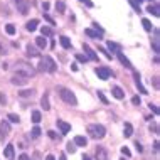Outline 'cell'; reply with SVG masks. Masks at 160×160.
I'll use <instances>...</instances> for the list:
<instances>
[{"instance_id":"cell-1","label":"cell","mask_w":160,"mask_h":160,"mask_svg":"<svg viewBox=\"0 0 160 160\" xmlns=\"http://www.w3.org/2000/svg\"><path fill=\"white\" fill-rule=\"evenodd\" d=\"M39 69H41V71H46V72H56L58 71V64H56V61L51 56H44V58H41Z\"/></svg>"},{"instance_id":"cell-2","label":"cell","mask_w":160,"mask_h":160,"mask_svg":"<svg viewBox=\"0 0 160 160\" xmlns=\"http://www.w3.org/2000/svg\"><path fill=\"white\" fill-rule=\"evenodd\" d=\"M58 91H59V96H61V99H62V101H66L68 105H71V106H76V105H78V99H76L74 93H72L71 89L59 88Z\"/></svg>"},{"instance_id":"cell-3","label":"cell","mask_w":160,"mask_h":160,"mask_svg":"<svg viewBox=\"0 0 160 160\" xmlns=\"http://www.w3.org/2000/svg\"><path fill=\"white\" fill-rule=\"evenodd\" d=\"M88 133L91 138H96V140H101L103 137L106 135V130L103 125H89L88 127Z\"/></svg>"},{"instance_id":"cell-4","label":"cell","mask_w":160,"mask_h":160,"mask_svg":"<svg viewBox=\"0 0 160 160\" xmlns=\"http://www.w3.org/2000/svg\"><path fill=\"white\" fill-rule=\"evenodd\" d=\"M15 66H17V68H15L17 72H22V74H25L27 78H31V76L36 74V69H34L31 64H27V62H24V61H19Z\"/></svg>"},{"instance_id":"cell-5","label":"cell","mask_w":160,"mask_h":160,"mask_svg":"<svg viewBox=\"0 0 160 160\" xmlns=\"http://www.w3.org/2000/svg\"><path fill=\"white\" fill-rule=\"evenodd\" d=\"M12 84H15V86H25L29 83V78L25 76V74H22V72H17L15 71V74L12 76Z\"/></svg>"},{"instance_id":"cell-6","label":"cell","mask_w":160,"mask_h":160,"mask_svg":"<svg viewBox=\"0 0 160 160\" xmlns=\"http://www.w3.org/2000/svg\"><path fill=\"white\" fill-rule=\"evenodd\" d=\"M8 135H10V125H8V122L3 120V122L0 123V138H2V140H5Z\"/></svg>"},{"instance_id":"cell-7","label":"cell","mask_w":160,"mask_h":160,"mask_svg":"<svg viewBox=\"0 0 160 160\" xmlns=\"http://www.w3.org/2000/svg\"><path fill=\"white\" fill-rule=\"evenodd\" d=\"M15 2V7H17V12H20L22 15H25L29 12V3L25 0H14Z\"/></svg>"},{"instance_id":"cell-8","label":"cell","mask_w":160,"mask_h":160,"mask_svg":"<svg viewBox=\"0 0 160 160\" xmlns=\"http://www.w3.org/2000/svg\"><path fill=\"white\" fill-rule=\"evenodd\" d=\"M96 74H98V78H99V79L106 81L108 78L111 76V71H110L108 68H103V66H101V68H96Z\"/></svg>"},{"instance_id":"cell-9","label":"cell","mask_w":160,"mask_h":160,"mask_svg":"<svg viewBox=\"0 0 160 160\" xmlns=\"http://www.w3.org/2000/svg\"><path fill=\"white\" fill-rule=\"evenodd\" d=\"M83 49H84V56L88 59H91V61H98V56H96V52L89 47L88 44H83Z\"/></svg>"},{"instance_id":"cell-10","label":"cell","mask_w":160,"mask_h":160,"mask_svg":"<svg viewBox=\"0 0 160 160\" xmlns=\"http://www.w3.org/2000/svg\"><path fill=\"white\" fill-rule=\"evenodd\" d=\"M96 160H110L105 147H98V148H96Z\"/></svg>"},{"instance_id":"cell-11","label":"cell","mask_w":160,"mask_h":160,"mask_svg":"<svg viewBox=\"0 0 160 160\" xmlns=\"http://www.w3.org/2000/svg\"><path fill=\"white\" fill-rule=\"evenodd\" d=\"M58 128L61 130L62 135H66V133L71 132V125H68L66 122H62V120H58Z\"/></svg>"},{"instance_id":"cell-12","label":"cell","mask_w":160,"mask_h":160,"mask_svg":"<svg viewBox=\"0 0 160 160\" xmlns=\"http://www.w3.org/2000/svg\"><path fill=\"white\" fill-rule=\"evenodd\" d=\"M133 76H135V84H137V88L140 89V93H142V94H147V89L143 88V84H142L140 74H138V72H133Z\"/></svg>"},{"instance_id":"cell-13","label":"cell","mask_w":160,"mask_h":160,"mask_svg":"<svg viewBox=\"0 0 160 160\" xmlns=\"http://www.w3.org/2000/svg\"><path fill=\"white\" fill-rule=\"evenodd\" d=\"M116 56H118V59H120V62H122V64H123V66H125V68H127V69H132V62H130V61H128V59H127V58H125V54L122 52V51H120V52H116Z\"/></svg>"},{"instance_id":"cell-14","label":"cell","mask_w":160,"mask_h":160,"mask_svg":"<svg viewBox=\"0 0 160 160\" xmlns=\"http://www.w3.org/2000/svg\"><path fill=\"white\" fill-rule=\"evenodd\" d=\"M27 56H31V58H39L41 56V52H39V49L36 46H31L29 44L27 46Z\"/></svg>"},{"instance_id":"cell-15","label":"cell","mask_w":160,"mask_h":160,"mask_svg":"<svg viewBox=\"0 0 160 160\" xmlns=\"http://www.w3.org/2000/svg\"><path fill=\"white\" fill-rule=\"evenodd\" d=\"M111 93H113V96H115L116 99H123V98H125V93H123V89L120 88V86H115V88L111 89Z\"/></svg>"},{"instance_id":"cell-16","label":"cell","mask_w":160,"mask_h":160,"mask_svg":"<svg viewBox=\"0 0 160 160\" xmlns=\"http://www.w3.org/2000/svg\"><path fill=\"white\" fill-rule=\"evenodd\" d=\"M74 145H79V147H86V145H88V138H86V137H81V135L74 137Z\"/></svg>"},{"instance_id":"cell-17","label":"cell","mask_w":160,"mask_h":160,"mask_svg":"<svg viewBox=\"0 0 160 160\" xmlns=\"http://www.w3.org/2000/svg\"><path fill=\"white\" fill-rule=\"evenodd\" d=\"M37 25H39V20H37V19H32V20H29V22H27V25H25V27H27L29 32H34V31L37 29Z\"/></svg>"},{"instance_id":"cell-18","label":"cell","mask_w":160,"mask_h":160,"mask_svg":"<svg viewBox=\"0 0 160 160\" xmlns=\"http://www.w3.org/2000/svg\"><path fill=\"white\" fill-rule=\"evenodd\" d=\"M41 105H42V108H44L46 111L51 108V105H49V94H47V93H44V96L41 98Z\"/></svg>"},{"instance_id":"cell-19","label":"cell","mask_w":160,"mask_h":160,"mask_svg":"<svg viewBox=\"0 0 160 160\" xmlns=\"http://www.w3.org/2000/svg\"><path fill=\"white\" fill-rule=\"evenodd\" d=\"M152 47L155 52H160V47H158V29H155V39L152 41Z\"/></svg>"},{"instance_id":"cell-20","label":"cell","mask_w":160,"mask_h":160,"mask_svg":"<svg viewBox=\"0 0 160 160\" xmlns=\"http://www.w3.org/2000/svg\"><path fill=\"white\" fill-rule=\"evenodd\" d=\"M123 135L127 137V138L133 135V127H132V123H125V128H123Z\"/></svg>"},{"instance_id":"cell-21","label":"cell","mask_w":160,"mask_h":160,"mask_svg":"<svg viewBox=\"0 0 160 160\" xmlns=\"http://www.w3.org/2000/svg\"><path fill=\"white\" fill-rule=\"evenodd\" d=\"M59 42H61V46L64 47V49H69V47H71V41H69V37H66V36L59 37Z\"/></svg>"},{"instance_id":"cell-22","label":"cell","mask_w":160,"mask_h":160,"mask_svg":"<svg viewBox=\"0 0 160 160\" xmlns=\"http://www.w3.org/2000/svg\"><path fill=\"white\" fill-rule=\"evenodd\" d=\"M3 155H5L7 158H12V157H14V145H7L5 150H3Z\"/></svg>"},{"instance_id":"cell-23","label":"cell","mask_w":160,"mask_h":160,"mask_svg":"<svg viewBox=\"0 0 160 160\" xmlns=\"http://www.w3.org/2000/svg\"><path fill=\"white\" fill-rule=\"evenodd\" d=\"M36 46L39 47V49H44V47L47 46V41L44 37H36Z\"/></svg>"},{"instance_id":"cell-24","label":"cell","mask_w":160,"mask_h":160,"mask_svg":"<svg viewBox=\"0 0 160 160\" xmlns=\"http://www.w3.org/2000/svg\"><path fill=\"white\" fill-rule=\"evenodd\" d=\"M20 98H32L34 96V89H22V91L19 93Z\"/></svg>"},{"instance_id":"cell-25","label":"cell","mask_w":160,"mask_h":160,"mask_svg":"<svg viewBox=\"0 0 160 160\" xmlns=\"http://www.w3.org/2000/svg\"><path fill=\"white\" fill-rule=\"evenodd\" d=\"M142 25H143V29H145L147 32H152L153 25H152V22H150L148 19H143V20H142Z\"/></svg>"},{"instance_id":"cell-26","label":"cell","mask_w":160,"mask_h":160,"mask_svg":"<svg viewBox=\"0 0 160 160\" xmlns=\"http://www.w3.org/2000/svg\"><path fill=\"white\" fill-rule=\"evenodd\" d=\"M54 7H56V10H58V12H61V14H62V12H66V3L61 2V0H58Z\"/></svg>"},{"instance_id":"cell-27","label":"cell","mask_w":160,"mask_h":160,"mask_svg":"<svg viewBox=\"0 0 160 160\" xmlns=\"http://www.w3.org/2000/svg\"><path fill=\"white\" fill-rule=\"evenodd\" d=\"M108 49L110 51H113V52H120V51H122V47H120L118 44H115V42H108Z\"/></svg>"},{"instance_id":"cell-28","label":"cell","mask_w":160,"mask_h":160,"mask_svg":"<svg viewBox=\"0 0 160 160\" xmlns=\"http://www.w3.org/2000/svg\"><path fill=\"white\" fill-rule=\"evenodd\" d=\"M86 34H88L89 37H94V39H101V34H98L96 31H93V29H86L84 31Z\"/></svg>"},{"instance_id":"cell-29","label":"cell","mask_w":160,"mask_h":160,"mask_svg":"<svg viewBox=\"0 0 160 160\" xmlns=\"http://www.w3.org/2000/svg\"><path fill=\"white\" fill-rule=\"evenodd\" d=\"M147 12H150V14H153L155 17H158V5H148L147 7Z\"/></svg>"},{"instance_id":"cell-30","label":"cell","mask_w":160,"mask_h":160,"mask_svg":"<svg viewBox=\"0 0 160 160\" xmlns=\"http://www.w3.org/2000/svg\"><path fill=\"white\" fill-rule=\"evenodd\" d=\"M8 120H10L12 123H19L20 122V118H19V115H15V113H8V116H7Z\"/></svg>"},{"instance_id":"cell-31","label":"cell","mask_w":160,"mask_h":160,"mask_svg":"<svg viewBox=\"0 0 160 160\" xmlns=\"http://www.w3.org/2000/svg\"><path fill=\"white\" fill-rule=\"evenodd\" d=\"M5 32L8 34V36H14V34H15V27L12 24H7L5 25Z\"/></svg>"},{"instance_id":"cell-32","label":"cell","mask_w":160,"mask_h":160,"mask_svg":"<svg viewBox=\"0 0 160 160\" xmlns=\"http://www.w3.org/2000/svg\"><path fill=\"white\" fill-rule=\"evenodd\" d=\"M32 122H34V123H39V122H41V113H39V111H32Z\"/></svg>"},{"instance_id":"cell-33","label":"cell","mask_w":160,"mask_h":160,"mask_svg":"<svg viewBox=\"0 0 160 160\" xmlns=\"http://www.w3.org/2000/svg\"><path fill=\"white\" fill-rule=\"evenodd\" d=\"M41 32H42V37H44V36L47 37V36H51V34H52V31H51L49 27H42V29H41Z\"/></svg>"},{"instance_id":"cell-34","label":"cell","mask_w":160,"mask_h":160,"mask_svg":"<svg viewBox=\"0 0 160 160\" xmlns=\"http://www.w3.org/2000/svg\"><path fill=\"white\" fill-rule=\"evenodd\" d=\"M31 133H32V137H34V138H37L39 135H41V128H39V127H34Z\"/></svg>"},{"instance_id":"cell-35","label":"cell","mask_w":160,"mask_h":160,"mask_svg":"<svg viewBox=\"0 0 160 160\" xmlns=\"http://www.w3.org/2000/svg\"><path fill=\"white\" fill-rule=\"evenodd\" d=\"M76 59H78L79 62H86V61H88V58H86L84 54H76Z\"/></svg>"},{"instance_id":"cell-36","label":"cell","mask_w":160,"mask_h":160,"mask_svg":"<svg viewBox=\"0 0 160 160\" xmlns=\"http://www.w3.org/2000/svg\"><path fill=\"white\" fill-rule=\"evenodd\" d=\"M98 98L101 99V101L105 103V105H108V99H106V96H105V94H103V91H98Z\"/></svg>"},{"instance_id":"cell-37","label":"cell","mask_w":160,"mask_h":160,"mask_svg":"<svg viewBox=\"0 0 160 160\" xmlns=\"http://www.w3.org/2000/svg\"><path fill=\"white\" fill-rule=\"evenodd\" d=\"M66 150H68L69 153H74V152H76V147H74V143H68V148H66Z\"/></svg>"},{"instance_id":"cell-38","label":"cell","mask_w":160,"mask_h":160,"mask_svg":"<svg viewBox=\"0 0 160 160\" xmlns=\"http://www.w3.org/2000/svg\"><path fill=\"white\" fill-rule=\"evenodd\" d=\"M44 20H47V22H49L51 25H54L56 22H54V19H52V17H49V15H47V14H44Z\"/></svg>"},{"instance_id":"cell-39","label":"cell","mask_w":160,"mask_h":160,"mask_svg":"<svg viewBox=\"0 0 160 160\" xmlns=\"http://www.w3.org/2000/svg\"><path fill=\"white\" fill-rule=\"evenodd\" d=\"M122 153L125 155V157H130V155H132V153H130V150L127 148V147H122Z\"/></svg>"},{"instance_id":"cell-40","label":"cell","mask_w":160,"mask_h":160,"mask_svg":"<svg viewBox=\"0 0 160 160\" xmlns=\"http://www.w3.org/2000/svg\"><path fill=\"white\" fill-rule=\"evenodd\" d=\"M140 101H142L140 96H133V98H132V103H133V105H140Z\"/></svg>"},{"instance_id":"cell-41","label":"cell","mask_w":160,"mask_h":160,"mask_svg":"<svg viewBox=\"0 0 160 160\" xmlns=\"http://www.w3.org/2000/svg\"><path fill=\"white\" fill-rule=\"evenodd\" d=\"M79 2H83L84 5H86V7H89V8L93 7V2H91V0H79Z\"/></svg>"},{"instance_id":"cell-42","label":"cell","mask_w":160,"mask_h":160,"mask_svg":"<svg viewBox=\"0 0 160 160\" xmlns=\"http://www.w3.org/2000/svg\"><path fill=\"white\" fill-rule=\"evenodd\" d=\"M0 103H2V105H5V103H7V96L3 93H0Z\"/></svg>"},{"instance_id":"cell-43","label":"cell","mask_w":160,"mask_h":160,"mask_svg":"<svg viewBox=\"0 0 160 160\" xmlns=\"http://www.w3.org/2000/svg\"><path fill=\"white\" fill-rule=\"evenodd\" d=\"M99 52H105V56H106V58H108V59H111V54L108 52L106 49H103V47H99Z\"/></svg>"},{"instance_id":"cell-44","label":"cell","mask_w":160,"mask_h":160,"mask_svg":"<svg viewBox=\"0 0 160 160\" xmlns=\"http://www.w3.org/2000/svg\"><path fill=\"white\" fill-rule=\"evenodd\" d=\"M148 106H150V110H152V111H153L155 115H158V108H157V106H155V105H152V103H150Z\"/></svg>"},{"instance_id":"cell-45","label":"cell","mask_w":160,"mask_h":160,"mask_svg":"<svg viewBox=\"0 0 160 160\" xmlns=\"http://www.w3.org/2000/svg\"><path fill=\"white\" fill-rule=\"evenodd\" d=\"M47 135H49L51 138H52V140H56V138H58V135H56V132H47Z\"/></svg>"},{"instance_id":"cell-46","label":"cell","mask_w":160,"mask_h":160,"mask_svg":"<svg viewBox=\"0 0 160 160\" xmlns=\"http://www.w3.org/2000/svg\"><path fill=\"white\" fill-rule=\"evenodd\" d=\"M19 160H31V157H29V155H25V153H22L19 157Z\"/></svg>"},{"instance_id":"cell-47","label":"cell","mask_w":160,"mask_h":160,"mask_svg":"<svg viewBox=\"0 0 160 160\" xmlns=\"http://www.w3.org/2000/svg\"><path fill=\"white\" fill-rule=\"evenodd\" d=\"M135 147H137V150H138V152H143V147H142L140 143H138V142L135 143Z\"/></svg>"},{"instance_id":"cell-48","label":"cell","mask_w":160,"mask_h":160,"mask_svg":"<svg viewBox=\"0 0 160 160\" xmlns=\"http://www.w3.org/2000/svg\"><path fill=\"white\" fill-rule=\"evenodd\" d=\"M49 2H44V3H42V8H44V10H49Z\"/></svg>"},{"instance_id":"cell-49","label":"cell","mask_w":160,"mask_h":160,"mask_svg":"<svg viewBox=\"0 0 160 160\" xmlns=\"http://www.w3.org/2000/svg\"><path fill=\"white\" fill-rule=\"evenodd\" d=\"M153 86H155V88H157V89H158V78H157V76H155V78H153Z\"/></svg>"},{"instance_id":"cell-50","label":"cell","mask_w":160,"mask_h":160,"mask_svg":"<svg viewBox=\"0 0 160 160\" xmlns=\"http://www.w3.org/2000/svg\"><path fill=\"white\" fill-rule=\"evenodd\" d=\"M150 130H153V132H158V128H157V125H150Z\"/></svg>"},{"instance_id":"cell-51","label":"cell","mask_w":160,"mask_h":160,"mask_svg":"<svg viewBox=\"0 0 160 160\" xmlns=\"http://www.w3.org/2000/svg\"><path fill=\"white\" fill-rule=\"evenodd\" d=\"M46 160H56V157H54V155H47Z\"/></svg>"},{"instance_id":"cell-52","label":"cell","mask_w":160,"mask_h":160,"mask_svg":"<svg viewBox=\"0 0 160 160\" xmlns=\"http://www.w3.org/2000/svg\"><path fill=\"white\" fill-rule=\"evenodd\" d=\"M71 69L72 71H78V64H71Z\"/></svg>"},{"instance_id":"cell-53","label":"cell","mask_w":160,"mask_h":160,"mask_svg":"<svg viewBox=\"0 0 160 160\" xmlns=\"http://www.w3.org/2000/svg\"><path fill=\"white\" fill-rule=\"evenodd\" d=\"M34 158H36V160H39V158H41V155H39V153H34Z\"/></svg>"},{"instance_id":"cell-54","label":"cell","mask_w":160,"mask_h":160,"mask_svg":"<svg viewBox=\"0 0 160 160\" xmlns=\"http://www.w3.org/2000/svg\"><path fill=\"white\" fill-rule=\"evenodd\" d=\"M59 160H66V155H64V153H61V157H59Z\"/></svg>"},{"instance_id":"cell-55","label":"cell","mask_w":160,"mask_h":160,"mask_svg":"<svg viewBox=\"0 0 160 160\" xmlns=\"http://www.w3.org/2000/svg\"><path fill=\"white\" fill-rule=\"evenodd\" d=\"M83 160H91V157H88V155H83Z\"/></svg>"},{"instance_id":"cell-56","label":"cell","mask_w":160,"mask_h":160,"mask_svg":"<svg viewBox=\"0 0 160 160\" xmlns=\"http://www.w3.org/2000/svg\"><path fill=\"white\" fill-rule=\"evenodd\" d=\"M122 160H125V158H122Z\"/></svg>"}]
</instances>
